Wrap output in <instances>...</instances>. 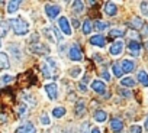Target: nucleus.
I'll list each match as a JSON object with an SVG mask.
<instances>
[{"instance_id": "nucleus-11", "label": "nucleus", "mask_w": 148, "mask_h": 133, "mask_svg": "<svg viewBox=\"0 0 148 133\" xmlns=\"http://www.w3.org/2000/svg\"><path fill=\"white\" fill-rule=\"evenodd\" d=\"M90 43L97 46V48H105L106 46V39L102 35H95V36L90 38Z\"/></svg>"}, {"instance_id": "nucleus-18", "label": "nucleus", "mask_w": 148, "mask_h": 133, "mask_svg": "<svg viewBox=\"0 0 148 133\" xmlns=\"http://www.w3.org/2000/svg\"><path fill=\"white\" fill-rule=\"evenodd\" d=\"M21 5H22V2H19V0H16V2H9V3H8V9H6L8 13H9V15L16 13Z\"/></svg>"}, {"instance_id": "nucleus-47", "label": "nucleus", "mask_w": 148, "mask_h": 133, "mask_svg": "<svg viewBox=\"0 0 148 133\" xmlns=\"http://www.w3.org/2000/svg\"><path fill=\"white\" fill-rule=\"evenodd\" d=\"M0 48H2V39H0Z\"/></svg>"}, {"instance_id": "nucleus-40", "label": "nucleus", "mask_w": 148, "mask_h": 133, "mask_svg": "<svg viewBox=\"0 0 148 133\" xmlns=\"http://www.w3.org/2000/svg\"><path fill=\"white\" fill-rule=\"evenodd\" d=\"M102 77H103L106 81H110V75H109V73H108V71H103V73H102Z\"/></svg>"}, {"instance_id": "nucleus-26", "label": "nucleus", "mask_w": 148, "mask_h": 133, "mask_svg": "<svg viewBox=\"0 0 148 133\" xmlns=\"http://www.w3.org/2000/svg\"><path fill=\"white\" fill-rule=\"evenodd\" d=\"M9 49H10V52L13 54V56H15L18 61L22 59V56H21V48H19V46H16V45H10Z\"/></svg>"}, {"instance_id": "nucleus-3", "label": "nucleus", "mask_w": 148, "mask_h": 133, "mask_svg": "<svg viewBox=\"0 0 148 133\" xmlns=\"http://www.w3.org/2000/svg\"><path fill=\"white\" fill-rule=\"evenodd\" d=\"M31 52L34 54H38V55H48L51 52V48L47 45V43H42V42H35L29 46Z\"/></svg>"}, {"instance_id": "nucleus-25", "label": "nucleus", "mask_w": 148, "mask_h": 133, "mask_svg": "<svg viewBox=\"0 0 148 133\" xmlns=\"http://www.w3.org/2000/svg\"><path fill=\"white\" fill-rule=\"evenodd\" d=\"M112 73H113V75L115 77H122V74H123V71H122V68H121V64H113L112 65Z\"/></svg>"}, {"instance_id": "nucleus-39", "label": "nucleus", "mask_w": 148, "mask_h": 133, "mask_svg": "<svg viewBox=\"0 0 148 133\" xmlns=\"http://www.w3.org/2000/svg\"><path fill=\"white\" fill-rule=\"evenodd\" d=\"M119 93H121V94H122V96H123V97H126V98H128V97H131V96H132V94H131V91H126V90H121V91H119Z\"/></svg>"}, {"instance_id": "nucleus-13", "label": "nucleus", "mask_w": 148, "mask_h": 133, "mask_svg": "<svg viewBox=\"0 0 148 133\" xmlns=\"http://www.w3.org/2000/svg\"><path fill=\"white\" fill-rule=\"evenodd\" d=\"M121 68L123 73H132L135 70V62L132 59H123L121 64Z\"/></svg>"}, {"instance_id": "nucleus-12", "label": "nucleus", "mask_w": 148, "mask_h": 133, "mask_svg": "<svg viewBox=\"0 0 148 133\" xmlns=\"http://www.w3.org/2000/svg\"><path fill=\"white\" fill-rule=\"evenodd\" d=\"M10 68V61L9 56L5 52H0V71H5Z\"/></svg>"}, {"instance_id": "nucleus-5", "label": "nucleus", "mask_w": 148, "mask_h": 133, "mask_svg": "<svg viewBox=\"0 0 148 133\" xmlns=\"http://www.w3.org/2000/svg\"><path fill=\"white\" fill-rule=\"evenodd\" d=\"M61 12V7L58 5H47L45 6V15L49 20H54Z\"/></svg>"}, {"instance_id": "nucleus-15", "label": "nucleus", "mask_w": 148, "mask_h": 133, "mask_svg": "<svg viewBox=\"0 0 148 133\" xmlns=\"http://www.w3.org/2000/svg\"><path fill=\"white\" fill-rule=\"evenodd\" d=\"M103 10H105V13H106V15H109V16H115V15L118 13V6H116L115 3L109 2V3H106V5H105Z\"/></svg>"}, {"instance_id": "nucleus-34", "label": "nucleus", "mask_w": 148, "mask_h": 133, "mask_svg": "<svg viewBox=\"0 0 148 133\" xmlns=\"http://www.w3.org/2000/svg\"><path fill=\"white\" fill-rule=\"evenodd\" d=\"M12 81H13V75H10V74H5V75H2V78H0V83L2 84H9Z\"/></svg>"}, {"instance_id": "nucleus-37", "label": "nucleus", "mask_w": 148, "mask_h": 133, "mask_svg": "<svg viewBox=\"0 0 148 133\" xmlns=\"http://www.w3.org/2000/svg\"><path fill=\"white\" fill-rule=\"evenodd\" d=\"M141 10H142V13H144L145 16H148V3H147V2H142V3H141Z\"/></svg>"}, {"instance_id": "nucleus-35", "label": "nucleus", "mask_w": 148, "mask_h": 133, "mask_svg": "<svg viewBox=\"0 0 148 133\" xmlns=\"http://www.w3.org/2000/svg\"><path fill=\"white\" fill-rule=\"evenodd\" d=\"M26 110H28V106H26V103H21L19 106H18V113L22 116V114H25L26 113Z\"/></svg>"}, {"instance_id": "nucleus-36", "label": "nucleus", "mask_w": 148, "mask_h": 133, "mask_svg": "<svg viewBox=\"0 0 148 133\" xmlns=\"http://www.w3.org/2000/svg\"><path fill=\"white\" fill-rule=\"evenodd\" d=\"M129 133H142V127L138 124H132L129 127Z\"/></svg>"}, {"instance_id": "nucleus-45", "label": "nucleus", "mask_w": 148, "mask_h": 133, "mask_svg": "<svg viewBox=\"0 0 148 133\" xmlns=\"http://www.w3.org/2000/svg\"><path fill=\"white\" fill-rule=\"evenodd\" d=\"M144 127H145V130H148V116H147V119H145V124H144Z\"/></svg>"}, {"instance_id": "nucleus-38", "label": "nucleus", "mask_w": 148, "mask_h": 133, "mask_svg": "<svg viewBox=\"0 0 148 133\" xmlns=\"http://www.w3.org/2000/svg\"><path fill=\"white\" fill-rule=\"evenodd\" d=\"M82 133H90V124H89V121H84V123H83Z\"/></svg>"}, {"instance_id": "nucleus-7", "label": "nucleus", "mask_w": 148, "mask_h": 133, "mask_svg": "<svg viewBox=\"0 0 148 133\" xmlns=\"http://www.w3.org/2000/svg\"><path fill=\"white\" fill-rule=\"evenodd\" d=\"M122 51H123V41H121V39L115 41L110 45V48H109V54L112 56H119L122 54Z\"/></svg>"}, {"instance_id": "nucleus-21", "label": "nucleus", "mask_w": 148, "mask_h": 133, "mask_svg": "<svg viewBox=\"0 0 148 133\" xmlns=\"http://www.w3.org/2000/svg\"><path fill=\"white\" fill-rule=\"evenodd\" d=\"M65 109L64 107H61V106H58V107H54L52 109V116L55 117V119H61V117H64L65 116Z\"/></svg>"}, {"instance_id": "nucleus-32", "label": "nucleus", "mask_w": 148, "mask_h": 133, "mask_svg": "<svg viewBox=\"0 0 148 133\" xmlns=\"http://www.w3.org/2000/svg\"><path fill=\"white\" fill-rule=\"evenodd\" d=\"M109 35L112 38H121V36L125 35V31H122V29H112V31H109Z\"/></svg>"}, {"instance_id": "nucleus-16", "label": "nucleus", "mask_w": 148, "mask_h": 133, "mask_svg": "<svg viewBox=\"0 0 148 133\" xmlns=\"http://www.w3.org/2000/svg\"><path fill=\"white\" fill-rule=\"evenodd\" d=\"M42 75L45 77V78H57L55 77V74L52 73V68L45 62V64H42Z\"/></svg>"}, {"instance_id": "nucleus-2", "label": "nucleus", "mask_w": 148, "mask_h": 133, "mask_svg": "<svg viewBox=\"0 0 148 133\" xmlns=\"http://www.w3.org/2000/svg\"><path fill=\"white\" fill-rule=\"evenodd\" d=\"M42 33L44 36L47 38L48 42H62V33L58 31V28H54V26H49V28H44L42 29Z\"/></svg>"}, {"instance_id": "nucleus-41", "label": "nucleus", "mask_w": 148, "mask_h": 133, "mask_svg": "<svg viewBox=\"0 0 148 133\" xmlns=\"http://www.w3.org/2000/svg\"><path fill=\"white\" fill-rule=\"evenodd\" d=\"M79 90H80L82 93H86V91H87V88H86V86H84V84H82V83L79 84Z\"/></svg>"}, {"instance_id": "nucleus-17", "label": "nucleus", "mask_w": 148, "mask_h": 133, "mask_svg": "<svg viewBox=\"0 0 148 133\" xmlns=\"http://www.w3.org/2000/svg\"><path fill=\"white\" fill-rule=\"evenodd\" d=\"M93 119H95L97 123H105V121L108 120V113H106L105 110H97V111L95 113Z\"/></svg>"}, {"instance_id": "nucleus-43", "label": "nucleus", "mask_w": 148, "mask_h": 133, "mask_svg": "<svg viewBox=\"0 0 148 133\" xmlns=\"http://www.w3.org/2000/svg\"><path fill=\"white\" fill-rule=\"evenodd\" d=\"M73 25L76 26V28H77V26H80V23H79V20H77V19H73Z\"/></svg>"}, {"instance_id": "nucleus-8", "label": "nucleus", "mask_w": 148, "mask_h": 133, "mask_svg": "<svg viewBox=\"0 0 148 133\" xmlns=\"http://www.w3.org/2000/svg\"><path fill=\"white\" fill-rule=\"evenodd\" d=\"M45 93H47V96L49 97L51 101L57 100L58 98V87H57V84H54V83L47 84L45 86Z\"/></svg>"}, {"instance_id": "nucleus-23", "label": "nucleus", "mask_w": 148, "mask_h": 133, "mask_svg": "<svg viewBox=\"0 0 148 133\" xmlns=\"http://www.w3.org/2000/svg\"><path fill=\"white\" fill-rule=\"evenodd\" d=\"M83 33L84 35H89L92 31H93V23H92V20H89V19H86L84 20V23H83Z\"/></svg>"}, {"instance_id": "nucleus-10", "label": "nucleus", "mask_w": 148, "mask_h": 133, "mask_svg": "<svg viewBox=\"0 0 148 133\" xmlns=\"http://www.w3.org/2000/svg\"><path fill=\"white\" fill-rule=\"evenodd\" d=\"M128 49H129L132 56H139V54H141V43L138 41H131L128 43Z\"/></svg>"}, {"instance_id": "nucleus-19", "label": "nucleus", "mask_w": 148, "mask_h": 133, "mask_svg": "<svg viewBox=\"0 0 148 133\" xmlns=\"http://www.w3.org/2000/svg\"><path fill=\"white\" fill-rule=\"evenodd\" d=\"M110 129H112L113 132H121V130L123 129L122 120H121V119H112V120H110Z\"/></svg>"}, {"instance_id": "nucleus-31", "label": "nucleus", "mask_w": 148, "mask_h": 133, "mask_svg": "<svg viewBox=\"0 0 148 133\" xmlns=\"http://www.w3.org/2000/svg\"><path fill=\"white\" fill-rule=\"evenodd\" d=\"M68 74H70V77H73V78L80 77V74H82V66H76V68L70 70V71H68Z\"/></svg>"}, {"instance_id": "nucleus-1", "label": "nucleus", "mask_w": 148, "mask_h": 133, "mask_svg": "<svg viewBox=\"0 0 148 133\" xmlns=\"http://www.w3.org/2000/svg\"><path fill=\"white\" fill-rule=\"evenodd\" d=\"M10 26H12L15 35H18V36H23V35H26L29 32V23L21 16L12 18L10 19Z\"/></svg>"}, {"instance_id": "nucleus-14", "label": "nucleus", "mask_w": 148, "mask_h": 133, "mask_svg": "<svg viewBox=\"0 0 148 133\" xmlns=\"http://www.w3.org/2000/svg\"><path fill=\"white\" fill-rule=\"evenodd\" d=\"M16 133H36V127L32 123H25L16 130Z\"/></svg>"}, {"instance_id": "nucleus-24", "label": "nucleus", "mask_w": 148, "mask_h": 133, "mask_svg": "<svg viewBox=\"0 0 148 133\" xmlns=\"http://www.w3.org/2000/svg\"><path fill=\"white\" fill-rule=\"evenodd\" d=\"M121 84L123 86V87H135V80L132 78V77H125V78H122L121 80Z\"/></svg>"}, {"instance_id": "nucleus-6", "label": "nucleus", "mask_w": 148, "mask_h": 133, "mask_svg": "<svg viewBox=\"0 0 148 133\" xmlns=\"http://www.w3.org/2000/svg\"><path fill=\"white\" fill-rule=\"evenodd\" d=\"M58 26H60V31H61V33L62 35H71V26H70V22H68V19L65 18V16H61L60 19H58Z\"/></svg>"}, {"instance_id": "nucleus-42", "label": "nucleus", "mask_w": 148, "mask_h": 133, "mask_svg": "<svg viewBox=\"0 0 148 133\" xmlns=\"http://www.w3.org/2000/svg\"><path fill=\"white\" fill-rule=\"evenodd\" d=\"M90 133H102V132H100L99 127H92V129H90Z\"/></svg>"}, {"instance_id": "nucleus-46", "label": "nucleus", "mask_w": 148, "mask_h": 133, "mask_svg": "<svg viewBox=\"0 0 148 133\" xmlns=\"http://www.w3.org/2000/svg\"><path fill=\"white\" fill-rule=\"evenodd\" d=\"M145 48H147V49H148V41H147V42H145Z\"/></svg>"}, {"instance_id": "nucleus-22", "label": "nucleus", "mask_w": 148, "mask_h": 133, "mask_svg": "<svg viewBox=\"0 0 148 133\" xmlns=\"http://www.w3.org/2000/svg\"><path fill=\"white\" fill-rule=\"evenodd\" d=\"M138 81H139L144 87H148V74H147L144 70H141V71L138 73Z\"/></svg>"}, {"instance_id": "nucleus-44", "label": "nucleus", "mask_w": 148, "mask_h": 133, "mask_svg": "<svg viewBox=\"0 0 148 133\" xmlns=\"http://www.w3.org/2000/svg\"><path fill=\"white\" fill-rule=\"evenodd\" d=\"M144 35H148V25H145L144 26V32H142Z\"/></svg>"}, {"instance_id": "nucleus-33", "label": "nucleus", "mask_w": 148, "mask_h": 133, "mask_svg": "<svg viewBox=\"0 0 148 133\" xmlns=\"http://www.w3.org/2000/svg\"><path fill=\"white\" fill-rule=\"evenodd\" d=\"M39 121H41L44 126H49V124H51V119H49V116H48L47 113H42V114H41Z\"/></svg>"}, {"instance_id": "nucleus-20", "label": "nucleus", "mask_w": 148, "mask_h": 133, "mask_svg": "<svg viewBox=\"0 0 148 133\" xmlns=\"http://www.w3.org/2000/svg\"><path fill=\"white\" fill-rule=\"evenodd\" d=\"M84 113H86V103H84V100H79L76 103V114L83 116Z\"/></svg>"}, {"instance_id": "nucleus-29", "label": "nucleus", "mask_w": 148, "mask_h": 133, "mask_svg": "<svg viewBox=\"0 0 148 133\" xmlns=\"http://www.w3.org/2000/svg\"><path fill=\"white\" fill-rule=\"evenodd\" d=\"M73 7H74V12L76 13H83L84 12V3L83 2H74Z\"/></svg>"}, {"instance_id": "nucleus-28", "label": "nucleus", "mask_w": 148, "mask_h": 133, "mask_svg": "<svg viewBox=\"0 0 148 133\" xmlns=\"http://www.w3.org/2000/svg\"><path fill=\"white\" fill-rule=\"evenodd\" d=\"M95 28H96V31L102 32V31H106V29L109 28V23H108V22H102V20H97V22L95 23Z\"/></svg>"}, {"instance_id": "nucleus-4", "label": "nucleus", "mask_w": 148, "mask_h": 133, "mask_svg": "<svg viewBox=\"0 0 148 133\" xmlns=\"http://www.w3.org/2000/svg\"><path fill=\"white\" fill-rule=\"evenodd\" d=\"M68 58L71 61H76V62L83 59V52H82V49H80V46L77 43L71 45V48L68 49Z\"/></svg>"}, {"instance_id": "nucleus-27", "label": "nucleus", "mask_w": 148, "mask_h": 133, "mask_svg": "<svg viewBox=\"0 0 148 133\" xmlns=\"http://www.w3.org/2000/svg\"><path fill=\"white\" fill-rule=\"evenodd\" d=\"M129 25L134 26L135 29H141V28L144 26V22H142V19H139V18H134V19L129 22Z\"/></svg>"}, {"instance_id": "nucleus-9", "label": "nucleus", "mask_w": 148, "mask_h": 133, "mask_svg": "<svg viewBox=\"0 0 148 133\" xmlns=\"http://www.w3.org/2000/svg\"><path fill=\"white\" fill-rule=\"evenodd\" d=\"M90 88H92L95 93H97V94H105L106 90H108L106 84H105L103 81H100V80H93L92 84H90Z\"/></svg>"}, {"instance_id": "nucleus-30", "label": "nucleus", "mask_w": 148, "mask_h": 133, "mask_svg": "<svg viewBox=\"0 0 148 133\" xmlns=\"http://www.w3.org/2000/svg\"><path fill=\"white\" fill-rule=\"evenodd\" d=\"M9 32V25L5 20H0V36H5Z\"/></svg>"}]
</instances>
